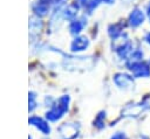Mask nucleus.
I'll return each mask as SVG.
<instances>
[{"label": "nucleus", "instance_id": "3", "mask_svg": "<svg viewBox=\"0 0 150 139\" xmlns=\"http://www.w3.org/2000/svg\"><path fill=\"white\" fill-rule=\"evenodd\" d=\"M61 139H75L79 134V128L71 124H64L59 128Z\"/></svg>", "mask_w": 150, "mask_h": 139}, {"label": "nucleus", "instance_id": "1", "mask_svg": "<svg viewBox=\"0 0 150 139\" xmlns=\"http://www.w3.org/2000/svg\"><path fill=\"white\" fill-rule=\"evenodd\" d=\"M129 70L131 71L135 78H148L150 77V64L143 61L130 62L128 64Z\"/></svg>", "mask_w": 150, "mask_h": 139}, {"label": "nucleus", "instance_id": "2", "mask_svg": "<svg viewBox=\"0 0 150 139\" xmlns=\"http://www.w3.org/2000/svg\"><path fill=\"white\" fill-rule=\"evenodd\" d=\"M114 82L122 90H132L135 88L134 76L127 74H116L114 77Z\"/></svg>", "mask_w": 150, "mask_h": 139}, {"label": "nucleus", "instance_id": "9", "mask_svg": "<svg viewBox=\"0 0 150 139\" xmlns=\"http://www.w3.org/2000/svg\"><path fill=\"white\" fill-rule=\"evenodd\" d=\"M145 41L150 44V33H148V34H146V36H145Z\"/></svg>", "mask_w": 150, "mask_h": 139}, {"label": "nucleus", "instance_id": "7", "mask_svg": "<svg viewBox=\"0 0 150 139\" xmlns=\"http://www.w3.org/2000/svg\"><path fill=\"white\" fill-rule=\"evenodd\" d=\"M109 139H130V137L125 131H116L110 135Z\"/></svg>", "mask_w": 150, "mask_h": 139}, {"label": "nucleus", "instance_id": "4", "mask_svg": "<svg viewBox=\"0 0 150 139\" xmlns=\"http://www.w3.org/2000/svg\"><path fill=\"white\" fill-rule=\"evenodd\" d=\"M144 19H145V15H144L143 11L139 8H135V9H132V12L129 15V23L131 27L136 28L144 22Z\"/></svg>", "mask_w": 150, "mask_h": 139}, {"label": "nucleus", "instance_id": "11", "mask_svg": "<svg viewBox=\"0 0 150 139\" xmlns=\"http://www.w3.org/2000/svg\"><path fill=\"white\" fill-rule=\"evenodd\" d=\"M149 64H150V62H149Z\"/></svg>", "mask_w": 150, "mask_h": 139}, {"label": "nucleus", "instance_id": "5", "mask_svg": "<svg viewBox=\"0 0 150 139\" xmlns=\"http://www.w3.org/2000/svg\"><path fill=\"white\" fill-rule=\"evenodd\" d=\"M30 123L34 124V125H36V127H38L43 134H49L50 127H49V125H48L47 123H45V121H42L41 119H38V118H32V119H30Z\"/></svg>", "mask_w": 150, "mask_h": 139}, {"label": "nucleus", "instance_id": "10", "mask_svg": "<svg viewBox=\"0 0 150 139\" xmlns=\"http://www.w3.org/2000/svg\"><path fill=\"white\" fill-rule=\"evenodd\" d=\"M148 16H149V19H150V5H149V7H148Z\"/></svg>", "mask_w": 150, "mask_h": 139}, {"label": "nucleus", "instance_id": "6", "mask_svg": "<svg viewBox=\"0 0 150 139\" xmlns=\"http://www.w3.org/2000/svg\"><path fill=\"white\" fill-rule=\"evenodd\" d=\"M104 119H105V112H101V113L96 117L94 125L96 126L97 130H103V128H104V126H105V124H104Z\"/></svg>", "mask_w": 150, "mask_h": 139}, {"label": "nucleus", "instance_id": "8", "mask_svg": "<svg viewBox=\"0 0 150 139\" xmlns=\"http://www.w3.org/2000/svg\"><path fill=\"white\" fill-rule=\"evenodd\" d=\"M138 139H150V137L146 135V134H144V133H139L138 134Z\"/></svg>", "mask_w": 150, "mask_h": 139}]
</instances>
